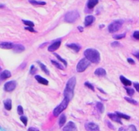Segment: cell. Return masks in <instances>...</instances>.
I'll list each match as a JSON object with an SVG mask.
<instances>
[{
	"instance_id": "cell-46",
	"label": "cell",
	"mask_w": 139,
	"mask_h": 131,
	"mask_svg": "<svg viewBox=\"0 0 139 131\" xmlns=\"http://www.w3.org/2000/svg\"><path fill=\"white\" fill-rule=\"evenodd\" d=\"M77 28H78V29L79 31L80 32H83V31H84V28H83L82 26H78Z\"/></svg>"
},
{
	"instance_id": "cell-47",
	"label": "cell",
	"mask_w": 139,
	"mask_h": 131,
	"mask_svg": "<svg viewBox=\"0 0 139 131\" xmlns=\"http://www.w3.org/2000/svg\"><path fill=\"white\" fill-rule=\"evenodd\" d=\"M97 89H98V90H99L101 93H103V94H106V93L103 90H102L101 88H98Z\"/></svg>"
},
{
	"instance_id": "cell-22",
	"label": "cell",
	"mask_w": 139,
	"mask_h": 131,
	"mask_svg": "<svg viewBox=\"0 0 139 131\" xmlns=\"http://www.w3.org/2000/svg\"><path fill=\"white\" fill-rule=\"evenodd\" d=\"M37 63L39 64L41 69H42V71H44L46 75H50V71H49V70L48 69V68L46 67V66L44 64H43L40 61H37Z\"/></svg>"
},
{
	"instance_id": "cell-17",
	"label": "cell",
	"mask_w": 139,
	"mask_h": 131,
	"mask_svg": "<svg viewBox=\"0 0 139 131\" xmlns=\"http://www.w3.org/2000/svg\"><path fill=\"white\" fill-rule=\"evenodd\" d=\"M14 46V44L11 42H2L0 44V47L2 49L5 50H9L13 48Z\"/></svg>"
},
{
	"instance_id": "cell-12",
	"label": "cell",
	"mask_w": 139,
	"mask_h": 131,
	"mask_svg": "<svg viewBox=\"0 0 139 131\" xmlns=\"http://www.w3.org/2000/svg\"><path fill=\"white\" fill-rule=\"evenodd\" d=\"M95 20V18L93 15H87L86 16L85 20H84V25L85 27H87L90 26L91 24H92L94 22Z\"/></svg>"
},
{
	"instance_id": "cell-21",
	"label": "cell",
	"mask_w": 139,
	"mask_h": 131,
	"mask_svg": "<svg viewBox=\"0 0 139 131\" xmlns=\"http://www.w3.org/2000/svg\"><path fill=\"white\" fill-rule=\"evenodd\" d=\"M120 79L121 82L126 86H130L132 84V82L130 80L126 78L123 76H120Z\"/></svg>"
},
{
	"instance_id": "cell-25",
	"label": "cell",
	"mask_w": 139,
	"mask_h": 131,
	"mask_svg": "<svg viewBox=\"0 0 139 131\" xmlns=\"http://www.w3.org/2000/svg\"><path fill=\"white\" fill-rule=\"evenodd\" d=\"M29 2L33 4V5H41V6H44L46 4V3L44 1H38L37 0H28Z\"/></svg>"
},
{
	"instance_id": "cell-23",
	"label": "cell",
	"mask_w": 139,
	"mask_h": 131,
	"mask_svg": "<svg viewBox=\"0 0 139 131\" xmlns=\"http://www.w3.org/2000/svg\"><path fill=\"white\" fill-rule=\"evenodd\" d=\"M66 116H65L64 114H62L61 116L60 117V118L59 120V125L60 127H61L64 125L65 122H66Z\"/></svg>"
},
{
	"instance_id": "cell-50",
	"label": "cell",
	"mask_w": 139,
	"mask_h": 131,
	"mask_svg": "<svg viewBox=\"0 0 139 131\" xmlns=\"http://www.w3.org/2000/svg\"><path fill=\"white\" fill-rule=\"evenodd\" d=\"M114 1H115V0H114Z\"/></svg>"
},
{
	"instance_id": "cell-14",
	"label": "cell",
	"mask_w": 139,
	"mask_h": 131,
	"mask_svg": "<svg viewBox=\"0 0 139 131\" xmlns=\"http://www.w3.org/2000/svg\"><path fill=\"white\" fill-rule=\"evenodd\" d=\"M13 50L16 53H21L25 50V47L21 44H14Z\"/></svg>"
},
{
	"instance_id": "cell-6",
	"label": "cell",
	"mask_w": 139,
	"mask_h": 131,
	"mask_svg": "<svg viewBox=\"0 0 139 131\" xmlns=\"http://www.w3.org/2000/svg\"><path fill=\"white\" fill-rule=\"evenodd\" d=\"M90 65V62L87 58L81 59L77 64L76 67V70L78 72H84Z\"/></svg>"
},
{
	"instance_id": "cell-15",
	"label": "cell",
	"mask_w": 139,
	"mask_h": 131,
	"mask_svg": "<svg viewBox=\"0 0 139 131\" xmlns=\"http://www.w3.org/2000/svg\"><path fill=\"white\" fill-rule=\"evenodd\" d=\"M94 73L96 76H97L99 77H104L107 75V72H106L104 69L102 68H99L96 69V70L94 72Z\"/></svg>"
},
{
	"instance_id": "cell-48",
	"label": "cell",
	"mask_w": 139,
	"mask_h": 131,
	"mask_svg": "<svg viewBox=\"0 0 139 131\" xmlns=\"http://www.w3.org/2000/svg\"><path fill=\"white\" fill-rule=\"evenodd\" d=\"M125 130V129H124L123 128H119V130Z\"/></svg>"
},
{
	"instance_id": "cell-33",
	"label": "cell",
	"mask_w": 139,
	"mask_h": 131,
	"mask_svg": "<svg viewBox=\"0 0 139 131\" xmlns=\"http://www.w3.org/2000/svg\"><path fill=\"white\" fill-rule=\"evenodd\" d=\"M84 85L86 87L88 88L89 89L91 90H92L93 92H95V87H94V85L90 83L89 82H85L84 83Z\"/></svg>"
},
{
	"instance_id": "cell-1",
	"label": "cell",
	"mask_w": 139,
	"mask_h": 131,
	"mask_svg": "<svg viewBox=\"0 0 139 131\" xmlns=\"http://www.w3.org/2000/svg\"><path fill=\"white\" fill-rule=\"evenodd\" d=\"M76 84V78L72 77L67 82L66 86L64 91V97H66L70 101L74 96V89Z\"/></svg>"
},
{
	"instance_id": "cell-3",
	"label": "cell",
	"mask_w": 139,
	"mask_h": 131,
	"mask_svg": "<svg viewBox=\"0 0 139 131\" xmlns=\"http://www.w3.org/2000/svg\"><path fill=\"white\" fill-rule=\"evenodd\" d=\"M70 101V100H69L66 97H64V99L61 102V103H60L59 105H58V106H56L54 109L53 111V115L55 117H58L64 110L66 109Z\"/></svg>"
},
{
	"instance_id": "cell-38",
	"label": "cell",
	"mask_w": 139,
	"mask_h": 131,
	"mask_svg": "<svg viewBox=\"0 0 139 131\" xmlns=\"http://www.w3.org/2000/svg\"><path fill=\"white\" fill-rule=\"evenodd\" d=\"M24 29H26V30H27L30 32H33V33H36L37 31L33 28V27H24Z\"/></svg>"
},
{
	"instance_id": "cell-9",
	"label": "cell",
	"mask_w": 139,
	"mask_h": 131,
	"mask_svg": "<svg viewBox=\"0 0 139 131\" xmlns=\"http://www.w3.org/2000/svg\"><path fill=\"white\" fill-rule=\"evenodd\" d=\"M60 45H61V41L60 40L56 41V42L52 43L50 46H49V47H48V51L53 52L56 51V50H58L59 47L60 46Z\"/></svg>"
},
{
	"instance_id": "cell-40",
	"label": "cell",
	"mask_w": 139,
	"mask_h": 131,
	"mask_svg": "<svg viewBox=\"0 0 139 131\" xmlns=\"http://www.w3.org/2000/svg\"><path fill=\"white\" fill-rule=\"evenodd\" d=\"M120 45V43L118 42H114L111 43V46L113 47H117Z\"/></svg>"
},
{
	"instance_id": "cell-28",
	"label": "cell",
	"mask_w": 139,
	"mask_h": 131,
	"mask_svg": "<svg viewBox=\"0 0 139 131\" xmlns=\"http://www.w3.org/2000/svg\"><path fill=\"white\" fill-rule=\"evenodd\" d=\"M115 113L117 114L120 118L124 119L126 120H129L130 119V117L128 115H126V114H125L123 113L119 112H116Z\"/></svg>"
},
{
	"instance_id": "cell-10",
	"label": "cell",
	"mask_w": 139,
	"mask_h": 131,
	"mask_svg": "<svg viewBox=\"0 0 139 131\" xmlns=\"http://www.w3.org/2000/svg\"><path fill=\"white\" fill-rule=\"evenodd\" d=\"M77 129L76 124L73 121H69L66 125L63 128V130H76Z\"/></svg>"
},
{
	"instance_id": "cell-36",
	"label": "cell",
	"mask_w": 139,
	"mask_h": 131,
	"mask_svg": "<svg viewBox=\"0 0 139 131\" xmlns=\"http://www.w3.org/2000/svg\"><path fill=\"white\" fill-rule=\"evenodd\" d=\"M37 68L34 67V65H32L30 68V73L31 75H34L37 72Z\"/></svg>"
},
{
	"instance_id": "cell-4",
	"label": "cell",
	"mask_w": 139,
	"mask_h": 131,
	"mask_svg": "<svg viewBox=\"0 0 139 131\" xmlns=\"http://www.w3.org/2000/svg\"><path fill=\"white\" fill-rule=\"evenodd\" d=\"M79 18V13L77 10L69 11L65 15L64 20L68 23H74Z\"/></svg>"
},
{
	"instance_id": "cell-27",
	"label": "cell",
	"mask_w": 139,
	"mask_h": 131,
	"mask_svg": "<svg viewBox=\"0 0 139 131\" xmlns=\"http://www.w3.org/2000/svg\"><path fill=\"white\" fill-rule=\"evenodd\" d=\"M52 64L54 65V66L56 68H58L60 70H63L64 69V67H63V65L61 64H60V63H59L58 62H57L56 61H54V60H51V61Z\"/></svg>"
},
{
	"instance_id": "cell-42",
	"label": "cell",
	"mask_w": 139,
	"mask_h": 131,
	"mask_svg": "<svg viewBox=\"0 0 139 131\" xmlns=\"http://www.w3.org/2000/svg\"><path fill=\"white\" fill-rule=\"evenodd\" d=\"M133 54L139 60V50H137L133 53Z\"/></svg>"
},
{
	"instance_id": "cell-11",
	"label": "cell",
	"mask_w": 139,
	"mask_h": 131,
	"mask_svg": "<svg viewBox=\"0 0 139 131\" xmlns=\"http://www.w3.org/2000/svg\"><path fill=\"white\" fill-rule=\"evenodd\" d=\"M108 116L109 118L112 121H115L116 122H117V123L122 125V122L121 120V118L119 117L117 114L115 113H109L108 114Z\"/></svg>"
},
{
	"instance_id": "cell-34",
	"label": "cell",
	"mask_w": 139,
	"mask_h": 131,
	"mask_svg": "<svg viewBox=\"0 0 139 131\" xmlns=\"http://www.w3.org/2000/svg\"><path fill=\"white\" fill-rule=\"evenodd\" d=\"M20 120L22 123L24 124V125L26 126L27 125V122H28V119L25 116H21L20 118Z\"/></svg>"
},
{
	"instance_id": "cell-13",
	"label": "cell",
	"mask_w": 139,
	"mask_h": 131,
	"mask_svg": "<svg viewBox=\"0 0 139 131\" xmlns=\"http://www.w3.org/2000/svg\"><path fill=\"white\" fill-rule=\"evenodd\" d=\"M12 76V74L11 71L8 70H4L3 71L0 75V79L1 80H4L7 79V78H9Z\"/></svg>"
},
{
	"instance_id": "cell-30",
	"label": "cell",
	"mask_w": 139,
	"mask_h": 131,
	"mask_svg": "<svg viewBox=\"0 0 139 131\" xmlns=\"http://www.w3.org/2000/svg\"><path fill=\"white\" fill-rule=\"evenodd\" d=\"M125 88L126 90L127 93L129 96H132L134 94L135 91L133 88H127V87H125Z\"/></svg>"
},
{
	"instance_id": "cell-45",
	"label": "cell",
	"mask_w": 139,
	"mask_h": 131,
	"mask_svg": "<svg viewBox=\"0 0 139 131\" xmlns=\"http://www.w3.org/2000/svg\"><path fill=\"white\" fill-rule=\"evenodd\" d=\"M28 130H33V131H34V130H39V129L37 128H35V127H29L28 129Z\"/></svg>"
},
{
	"instance_id": "cell-8",
	"label": "cell",
	"mask_w": 139,
	"mask_h": 131,
	"mask_svg": "<svg viewBox=\"0 0 139 131\" xmlns=\"http://www.w3.org/2000/svg\"><path fill=\"white\" fill-rule=\"evenodd\" d=\"M85 129L87 130H92V131H95V130H100V127L97 124L94 123V122H86L85 124Z\"/></svg>"
},
{
	"instance_id": "cell-16",
	"label": "cell",
	"mask_w": 139,
	"mask_h": 131,
	"mask_svg": "<svg viewBox=\"0 0 139 131\" xmlns=\"http://www.w3.org/2000/svg\"><path fill=\"white\" fill-rule=\"evenodd\" d=\"M35 79L38 81V82L40 84H42L45 85H47L48 84L49 82L48 80H47L46 78L42 77L39 75H35Z\"/></svg>"
},
{
	"instance_id": "cell-49",
	"label": "cell",
	"mask_w": 139,
	"mask_h": 131,
	"mask_svg": "<svg viewBox=\"0 0 139 131\" xmlns=\"http://www.w3.org/2000/svg\"><path fill=\"white\" fill-rule=\"evenodd\" d=\"M105 26L104 25V24H102V25H101V26H100V28H103V27H104Z\"/></svg>"
},
{
	"instance_id": "cell-18",
	"label": "cell",
	"mask_w": 139,
	"mask_h": 131,
	"mask_svg": "<svg viewBox=\"0 0 139 131\" xmlns=\"http://www.w3.org/2000/svg\"><path fill=\"white\" fill-rule=\"evenodd\" d=\"M66 46L71 49H72V50L76 52H78L80 48H81V46L77 44H75V43H71V44H69L66 45Z\"/></svg>"
},
{
	"instance_id": "cell-2",
	"label": "cell",
	"mask_w": 139,
	"mask_h": 131,
	"mask_svg": "<svg viewBox=\"0 0 139 131\" xmlns=\"http://www.w3.org/2000/svg\"><path fill=\"white\" fill-rule=\"evenodd\" d=\"M84 54L85 58L92 63L97 64L100 63L101 61L100 53L96 49L92 48H87L85 50Z\"/></svg>"
},
{
	"instance_id": "cell-43",
	"label": "cell",
	"mask_w": 139,
	"mask_h": 131,
	"mask_svg": "<svg viewBox=\"0 0 139 131\" xmlns=\"http://www.w3.org/2000/svg\"><path fill=\"white\" fill-rule=\"evenodd\" d=\"M127 62L130 64H132V65H134L135 64V61L132 59V58H128L127 59Z\"/></svg>"
},
{
	"instance_id": "cell-19",
	"label": "cell",
	"mask_w": 139,
	"mask_h": 131,
	"mask_svg": "<svg viewBox=\"0 0 139 131\" xmlns=\"http://www.w3.org/2000/svg\"><path fill=\"white\" fill-rule=\"evenodd\" d=\"M4 107L7 110H11L12 108V102L11 99H8L3 101Z\"/></svg>"
},
{
	"instance_id": "cell-7",
	"label": "cell",
	"mask_w": 139,
	"mask_h": 131,
	"mask_svg": "<svg viewBox=\"0 0 139 131\" xmlns=\"http://www.w3.org/2000/svg\"><path fill=\"white\" fill-rule=\"evenodd\" d=\"M16 85H17V83H16V82L14 80L7 82L4 85V90L7 92H13L16 88Z\"/></svg>"
},
{
	"instance_id": "cell-26",
	"label": "cell",
	"mask_w": 139,
	"mask_h": 131,
	"mask_svg": "<svg viewBox=\"0 0 139 131\" xmlns=\"http://www.w3.org/2000/svg\"><path fill=\"white\" fill-rule=\"evenodd\" d=\"M53 54L56 57V58L57 59H58L60 62H62V63L64 64V65H65V67H67V65H68V63H67V62L66 61V60H65L64 59L62 58L61 57V56H60L58 54H57V53H54Z\"/></svg>"
},
{
	"instance_id": "cell-29",
	"label": "cell",
	"mask_w": 139,
	"mask_h": 131,
	"mask_svg": "<svg viewBox=\"0 0 139 131\" xmlns=\"http://www.w3.org/2000/svg\"><path fill=\"white\" fill-rule=\"evenodd\" d=\"M125 99L126 101H127L128 102L131 103L132 104H134V105H137L138 104V102H137L136 100H134V99H131V98L130 97H125Z\"/></svg>"
},
{
	"instance_id": "cell-5",
	"label": "cell",
	"mask_w": 139,
	"mask_h": 131,
	"mask_svg": "<svg viewBox=\"0 0 139 131\" xmlns=\"http://www.w3.org/2000/svg\"><path fill=\"white\" fill-rule=\"evenodd\" d=\"M124 23V21L122 19L116 20L111 22L108 26V31L110 33H113L119 31Z\"/></svg>"
},
{
	"instance_id": "cell-20",
	"label": "cell",
	"mask_w": 139,
	"mask_h": 131,
	"mask_svg": "<svg viewBox=\"0 0 139 131\" xmlns=\"http://www.w3.org/2000/svg\"><path fill=\"white\" fill-rule=\"evenodd\" d=\"M99 0H88L87 7L90 9H93V8L99 3Z\"/></svg>"
},
{
	"instance_id": "cell-31",
	"label": "cell",
	"mask_w": 139,
	"mask_h": 131,
	"mask_svg": "<svg viewBox=\"0 0 139 131\" xmlns=\"http://www.w3.org/2000/svg\"><path fill=\"white\" fill-rule=\"evenodd\" d=\"M22 21L23 22V23L25 24V25L29 26V27H33L34 26V23H33V22H32L31 21H29V20H22Z\"/></svg>"
},
{
	"instance_id": "cell-37",
	"label": "cell",
	"mask_w": 139,
	"mask_h": 131,
	"mask_svg": "<svg viewBox=\"0 0 139 131\" xmlns=\"http://www.w3.org/2000/svg\"><path fill=\"white\" fill-rule=\"evenodd\" d=\"M133 37L137 40H139V31H136L134 32Z\"/></svg>"
},
{
	"instance_id": "cell-24",
	"label": "cell",
	"mask_w": 139,
	"mask_h": 131,
	"mask_svg": "<svg viewBox=\"0 0 139 131\" xmlns=\"http://www.w3.org/2000/svg\"><path fill=\"white\" fill-rule=\"evenodd\" d=\"M96 107L97 110L99 111L101 114L103 113V112L104 111V105L102 103H101L100 102H97V103L96 104Z\"/></svg>"
},
{
	"instance_id": "cell-44",
	"label": "cell",
	"mask_w": 139,
	"mask_h": 131,
	"mask_svg": "<svg viewBox=\"0 0 139 131\" xmlns=\"http://www.w3.org/2000/svg\"><path fill=\"white\" fill-rule=\"evenodd\" d=\"M129 129L131 130H137L136 127L133 125H130L129 126Z\"/></svg>"
},
{
	"instance_id": "cell-32",
	"label": "cell",
	"mask_w": 139,
	"mask_h": 131,
	"mask_svg": "<svg viewBox=\"0 0 139 131\" xmlns=\"http://www.w3.org/2000/svg\"><path fill=\"white\" fill-rule=\"evenodd\" d=\"M126 37V33H123V34H116L113 36V38L114 39L116 40H120L125 38Z\"/></svg>"
},
{
	"instance_id": "cell-41",
	"label": "cell",
	"mask_w": 139,
	"mask_h": 131,
	"mask_svg": "<svg viewBox=\"0 0 139 131\" xmlns=\"http://www.w3.org/2000/svg\"><path fill=\"white\" fill-rule=\"evenodd\" d=\"M133 85L134 88L136 89L137 92L139 93V83L138 82H134L133 83Z\"/></svg>"
},
{
	"instance_id": "cell-39",
	"label": "cell",
	"mask_w": 139,
	"mask_h": 131,
	"mask_svg": "<svg viewBox=\"0 0 139 131\" xmlns=\"http://www.w3.org/2000/svg\"><path fill=\"white\" fill-rule=\"evenodd\" d=\"M107 126L108 127L111 129H113V130H115V128L114 127V125L111 123V122L109 121H107Z\"/></svg>"
},
{
	"instance_id": "cell-35",
	"label": "cell",
	"mask_w": 139,
	"mask_h": 131,
	"mask_svg": "<svg viewBox=\"0 0 139 131\" xmlns=\"http://www.w3.org/2000/svg\"><path fill=\"white\" fill-rule=\"evenodd\" d=\"M17 111H18V113L19 115H22L24 113L23 107L21 105H19L18 106Z\"/></svg>"
}]
</instances>
